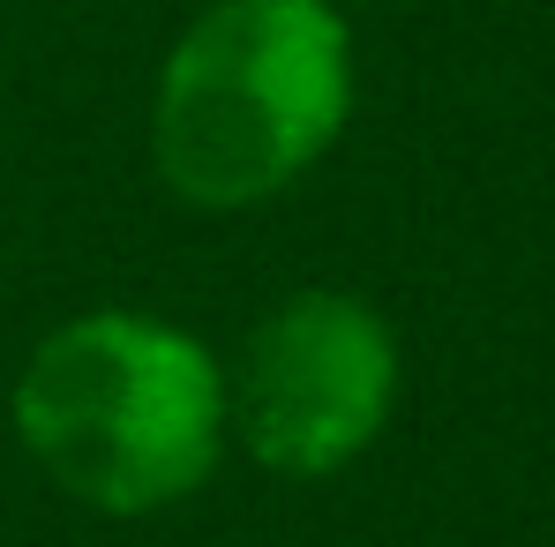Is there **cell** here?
Here are the masks:
<instances>
[{
    "label": "cell",
    "mask_w": 555,
    "mask_h": 547,
    "mask_svg": "<svg viewBox=\"0 0 555 547\" xmlns=\"http://www.w3.org/2000/svg\"><path fill=\"white\" fill-rule=\"evenodd\" d=\"M15 435L83 510L151 518L195 495L225 451V367L158 315L98 308L23 361Z\"/></svg>",
    "instance_id": "cell-1"
},
{
    "label": "cell",
    "mask_w": 555,
    "mask_h": 547,
    "mask_svg": "<svg viewBox=\"0 0 555 547\" xmlns=\"http://www.w3.org/2000/svg\"><path fill=\"white\" fill-rule=\"evenodd\" d=\"M353 113V38L323 0H218L158 68L151 151L195 210L293 187Z\"/></svg>",
    "instance_id": "cell-2"
},
{
    "label": "cell",
    "mask_w": 555,
    "mask_h": 547,
    "mask_svg": "<svg viewBox=\"0 0 555 547\" xmlns=\"http://www.w3.org/2000/svg\"><path fill=\"white\" fill-rule=\"evenodd\" d=\"M398 405V338L361 292H285L248 330L225 382V428L278 480H331Z\"/></svg>",
    "instance_id": "cell-3"
}]
</instances>
